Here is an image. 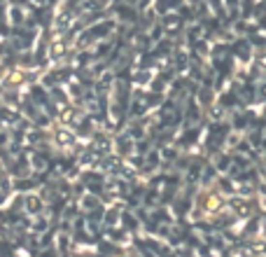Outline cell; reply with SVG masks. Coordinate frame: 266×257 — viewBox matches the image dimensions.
Instances as JSON below:
<instances>
[{
    "instance_id": "cell-1",
    "label": "cell",
    "mask_w": 266,
    "mask_h": 257,
    "mask_svg": "<svg viewBox=\"0 0 266 257\" xmlns=\"http://www.w3.org/2000/svg\"><path fill=\"white\" fill-rule=\"evenodd\" d=\"M54 138H56V145H63V148H68L73 143V134H68L66 129H56Z\"/></svg>"
},
{
    "instance_id": "cell-2",
    "label": "cell",
    "mask_w": 266,
    "mask_h": 257,
    "mask_svg": "<svg viewBox=\"0 0 266 257\" xmlns=\"http://www.w3.org/2000/svg\"><path fill=\"white\" fill-rule=\"evenodd\" d=\"M220 206H222V199H220V194H210V197H208V201H206V211H208V213H215Z\"/></svg>"
},
{
    "instance_id": "cell-3",
    "label": "cell",
    "mask_w": 266,
    "mask_h": 257,
    "mask_svg": "<svg viewBox=\"0 0 266 257\" xmlns=\"http://www.w3.org/2000/svg\"><path fill=\"white\" fill-rule=\"evenodd\" d=\"M56 54H63V45H54V56Z\"/></svg>"
}]
</instances>
